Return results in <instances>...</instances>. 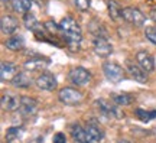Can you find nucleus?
I'll use <instances>...</instances> for the list:
<instances>
[{"mask_svg":"<svg viewBox=\"0 0 156 143\" xmlns=\"http://www.w3.org/2000/svg\"><path fill=\"white\" fill-rule=\"evenodd\" d=\"M59 28H61L62 38L68 45V48H71V51H78L80 44L83 42V30L77 20L69 16L64 17L59 22Z\"/></svg>","mask_w":156,"mask_h":143,"instance_id":"f257e3e1","label":"nucleus"},{"mask_svg":"<svg viewBox=\"0 0 156 143\" xmlns=\"http://www.w3.org/2000/svg\"><path fill=\"white\" fill-rule=\"evenodd\" d=\"M68 78H69V81H71L74 85L84 87V85L90 84L91 78H93V74H91L90 70L84 68V66H74V68H71L69 72H68Z\"/></svg>","mask_w":156,"mask_h":143,"instance_id":"f03ea898","label":"nucleus"},{"mask_svg":"<svg viewBox=\"0 0 156 143\" xmlns=\"http://www.w3.org/2000/svg\"><path fill=\"white\" fill-rule=\"evenodd\" d=\"M84 95L81 91L73 87H64L58 91V100L65 105H77L83 101Z\"/></svg>","mask_w":156,"mask_h":143,"instance_id":"7ed1b4c3","label":"nucleus"},{"mask_svg":"<svg viewBox=\"0 0 156 143\" xmlns=\"http://www.w3.org/2000/svg\"><path fill=\"white\" fill-rule=\"evenodd\" d=\"M122 17L126 20L127 23L133 25L136 28H140L146 23V16L143 15V12L139 10L137 7H123L122 9Z\"/></svg>","mask_w":156,"mask_h":143,"instance_id":"20e7f679","label":"nucleus"},{"mask_svg":"<svg viewBox=\"0 0 156 143\" xmlns=\"http://www.w3.org/2000/svg\"><path fill=\"white\" fill-rule=\"evenodd\" d=\"M103 74L113 84L120 83V81H123V78H124V70L119 64L112 62V61H106L103 64Z\"/></svg>","mask_w":156,"mask_h":143,"instance_id":"39448f33","label":"nucleus"},{"mask_svg":"<svg viewBox=\"0 0 156 143\" xmlns=\"http://www.w3.org/2000/svg\"><path fill=\"white\" fill-rule=\"evenodd\" d=\"M93 51L97 56L107 58L113 54V45L106 36H94L93 39Z\"/></svg>","mask_w":156,"mask_h":143,"instance_id":"423d86ee","label":"nucleus"},{"mask_svg":"<svg viewBox=\"0 0 156 143\" xmlns=\"http://www.w3.org/2000/svg\"><path fill=\"white\" fill-rule=\"evenodd\" d=\"M95 105L103 116L110 117V119H120L123 117V111H120V109L117 107V104H112L110 101H107L104 98L95 100Z\"/></svg>","mask_w":156,"mask_h":143,"instance_id":"0eeeda50","label":"nucleus"},{"mask_svg":"<svg viewBox=\"0 0 156 143\" xmlns=\"http://www.w3.org/2000/svg\"><path fill=\"white\" fill-rule=\"evenodd\" d=\"M51 65V59L45 58V56H35V58H29L28 61L23 62V68L28 72H38L44 71L45 68Z\"/></svg>","mask_w":156,"mask_h":143,"instance_id":"6e6552de","label":"nucleus"},{"mask_svg":"<svg viewBox=\"0 0 156 143\" xmlns=\"http://www.w3.org/2000/svg\"><path fill=\"white\" fill-rule=\"evenodd\" d=\"M35 84L39 90H44V91H54L56 87H58V81H56V77L51 72H42L36 80H35Z\"/></svg>","mask_w":156,"mask_h":143,"instance_id":"1a4fd4ad","label":"nucleus"},{"mask_svg":"<svg viewBox=\"0 0 156 143\" xmlns=\"http://www.w3.org/2000/svg\"><path fill=\"white\" fill-rule=\"evenodd\" d=\"M39 110V103L32 97H26V95H22L20 97V107H19V111L20 114L25 116V117H34Z\"/></svg>","mask_w":156,"mask_h":143,"instance_id":"9d476101","label":"nucleus"},{"mask_svg":"<svg viewBox=\"0 0 156 143\" xmlns=\"http://www.w3.org/2000/svg\"><path fill=\"white\" fill-rule=\"evenodd\" d=\"M126 71L130 74V77L133 78L134 81H137V83H140V84H146L147 80H149L147 72H146L137 62L134 64V62L127 61V62H126Z\"/></svg>","mask_w":156,"mask_h":143,"instance_id":"9b49d317","label":"nucleus"},{"mask_svg":"<svg viewBox=\"0 0 156 143\" xmlns=\"http://www.w3.org/2000/svg\"><path fill=\"white\" fill-rule=\"evenodd\" d=\"M0 104L5 111H9V113L16 111L20 107V97L13 93H3L0 98Z\"/></svg>","mask_w":156,"mask_h":143,"instance_id":"f8f14e48","label":"nucleus"},{"mask_svg":"<svg viewBox=\"0 0 156 143\" xmlns=\"http://www.w3.org/2000/svg\"><path fill=\"white\" fill-rule=\"evenodd\" d=\"M19 28V20L12 15H3L0 19V29L3 35H13Z\"/></svg>","mask_w":156,"mask_h":143,"instance_id":"ddd939ff","label":"nucleus"},{"mask_svg":"<svg viewBox=\"0 0 156 143\" xmlns=\"http://www.w3.org/2000/svg\"><path fill=\"white\" fill-rule=\"evenodd\" d=\"M136 62H137L146 72L155 71V58H153L147 51H137V52H136Z\"/></svg>","mask_w":156,"mask_h":143,"instance_id":"4468645a","label":"nucleus"},{"mask_svg":"<svg viewBox=\"0 0 156 143\" xmlns=\"http://www.w3.org/2000/svg\"><path fill=\"white\" fill-rule=\"evenodd\" d=\"M85 130H87V134H88L90 143H100L104 138V133L101 130V127L98 126L97 121H88L85 124Z\"/></svg>","mask_w":156,"mask_h":143,"instance_id":"2eb2a0df","label":"nucleus"},{"mask_svg":"<svg viewBox=\"0 0 156 143\" xmlns=\"http://www.w3.org/2000/svg\"><path fill=\"white\" fill-rule=\"evenodd\" d=\"M17 66L13 64V62H7V61H3L0 64V80L3 83H7V81H12L13 78L16 77L17 74Z\"/></svg>","mask_w":156,"mask_h":143,"instance_id":"dca6fc26","label":"nucleus"},{"mask_svg":"<svg viewBox=\"0 0 156 143\" xmlns=\"http://www.w3.org/2000/svg\"><path fill=\"white\" fill-rule=\"evenodd\" d=\"M10 83L15 88H29L35 83V80L28 71H23V72H17L16 77L13 78Z\"/></svg>","mask_w":156,"mask_h":143,"instance_id":"f3484780","label":"nucleus"},{"mask_svg":"<svg viewBox=\"0 0 156 143\" xmlns=\"http://www.w3.org/2000/svg\"><path fill=\"white\" fill-rule=\"evenodd\" d=\"M71 138L74 139V142L77 143H90L88 134L85 130V126H81L80 123H74L71 126Z\"/></svg>","mask_w":156,"mask_h":143,"instance_id":"a211bd4d","label":"nucleus"},{"mask_svg":"<svg viewBox=\"0 0 156 143\" xmlns=\"http://www.w3.org/2000/svg\"><path fill=\"white\" fill-rule=\"evenodd\" d=\"M32 2L34 0H12V10L15 13H19V15H26L32 9Z\"/></svg>","mask_w":156,"mask_h":143,"instance_id":"6ab92c4d","label":"nucleus"},{"mask_svg":"<svg viewBox=\"0 0 156 143\" xmlns=\"http://www.w3.org/2000/svg\"><path fill=\"white\" fill-rule=\"evenodd\" d=\"M23 23H25V26H26L28 30H30V32H34V33H38V30L42 29V25L39 23V20L36 19V16H35L32 12L23 15Z\"/></svg>","mask_w":156,"mask_h":143,"instance_id":"aec40b11","label":"nucleus"},{"mask_svg":"<svg viewBox=\"0 0 156 143\" xmlns=\"http://www.w3.org/2000/svg\"><path fill=\"white\" fill-rule=\"evenodd\" d=\"M5 46L9 51H13V52L20 51V49H23V46H25V39H23L22 35H13V36H10V38L5 42Z\"/></svg>","mask_w":156,"mask_h":143,"instance_id":"412c9836","label":"nucleus"},{"mask_svg":"<svg viewBox=\"0 0 156 143\" xmlns=\"http://www.w3.org/2000/svg\"><path fill=\"white\" fill-rule=\"evenodd\" d=\"M122 6L117 3L116 0H107V10H108V16L113 20H117L119 17H122Z\"/></svg>","mask_w":156,"mask_h":143,"instance_id":"4be33fe9","label":"nucleus"},{"mask_svg":"<svg viewBox=\"0 0 156 143\" xmlns=\"http://www.w3.org/2000/svg\"><path fill=\"white\" fill-rule=\"evenodd\" d=\"M112 101L114 104L117 105H129L133 103V95H130V94H126V93H122V94H112Z\"/></svg>","mask_w":156,"mask_h":143,"instance_id":"5701e85b","label":"nucleus"},{"mask_svg":"<svg viewBox=\"0 0 156 143\" xmlns=\"http://www.w3.org/2000/svg\"><path fill=\"white\" fill-rule=\"evenodd\" d=\"M134 114H136V117H137L139 120L145 121V123L156 119V110L146 111V110H143V109H136V110H134Z\"/></svg>","mask_w":156,"mask_h":143,"instance_id":"b1692460","label":"nucleus"},{"mask_svg":"<svg viewBox=\"0 0 156 143\" xmlns=\"http://www.w3.org/2000/svg\"><path fill=\"white\" fill-rule=\"evenodd\" d=\"M22 132H23L22 127H17V126L9 127V129H7V132H6V142L7 143L15 142L17 138H20Z\"/></svg>","mask_w":156,"mask_h":143,"instance_id":"393cba45","label":"nucleus"},{"mask_svg":"<svg viewBox=\"0 0 156 143\" xmlns=\"http://www.w3.org/2000/svg\"><path fill=\"white\" fill-rule=\"evenodd\" d=\"M74 6L80 12H87L91 6V0H74Z\"/></svg>","mask_w":156,"mask_h":143,"instance_id":"a878e982","label":"nucleus"},{"mask_svg":"<svg viewBox=\"0 0 156 143\" xmlns=\"http://www.w3.org/2000/svg\"><path fill=\"white\" fill-rule=\"evenodd\" d=\"M145 36L151 44L156 45V28L155 26H149L145 29Z\"/></svg>","mask_w":156,"mask_h":143,"instance_id":"bb28decb","label":"nucleus"},{"mask_svg":"<svg viewBox=\"0 0 156 143\" xmlns=\"http://www.w3.org/2000/svg\"><path fill=\"white\" fill-rule=\"evenodd\" d=\"M45 29L51 33V35H54V33H58L61 32V28H59V25H56L54 20H48V22H45Z\"/></svg>","mask_w":156,"mask_h":143,"instance_id":"cd10ccee","label":"nucleus"},{"mask_svg":"<svg viewBox=\"0 0 156 143\" xmlns=\"http://www.w3.org/2000/svg\"><path fill=\"white\" fill-rule=\"evenodd\" d=\"M52 142L54 143H67V136H65V133H62V132L55 133Z\"/></svg>","mask_w":156,"mask_h":143,"instance_id":"c85d7f7f","label":"nucleus"},{"mask_svg":"<svg viewBox=\"0 0 156 143\" xmlns=\"http://www.w3.org/2000/svg\"><path fill=\"white\" fill-rule=\"evenodd\" d=\"M149 17L156 23V9H151V12H149Z\"/></svg>","mask_w":156,"mask_h":143,"instance_id":"c756f323","label":"nucleus"},{"mask_svg":"<svg viewBox=\"0 0 156 143\" xmlns=\"http://www.w3.org/2000/svg\"><path fill=\"white\" fill-rule=\"evenodd\" d=\"M117 143H130L129 140H126V139H122V140H119Z\"/></svg>","mask_w":156,"mask_h":143,"instance_id":"7c9ffc66","label":"nucleus"},{"mask_svg":"<svg viewBox=\"0 0 156 143\" xmlns=\"http://www.w3.org/2000/svg\"><path fill=\"white\" fill-rule=\"evenodd\" d=\"M2 2H3V3H7V2H9V0H2Z\"/></svg>","mask_w":156,"mask_h":143,"instance_id":"2f4dec72","label":"nucleus"},{"mask_svg":"<svg viewBox=\"0 0 156 143\" xmlns=\"http://www.w3.org/2000/svg\"><path fill=\"white\" fill-rule=\"evenodd\" d=\"M151 2H153V3H156V0H151Z\"/></svg>","mask_w":156,"mask_h":143,"instance_id":"473e14b6","label":"nucleus"}]
</instances>
